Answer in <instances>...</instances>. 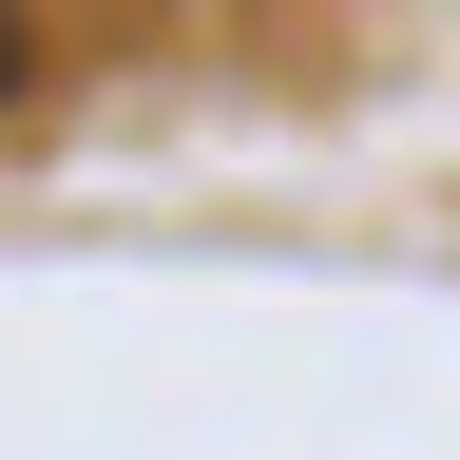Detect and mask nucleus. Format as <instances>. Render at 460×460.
<instances>
[{
	"label": "nucleus",
	"instance_id": "1",
	"mask_svg": "<svg viewBox=\"0 0 460 460\" xmlns=\"http://www.w3.org/2000/svg\"><path fill=\"white\" fill-rule=\"evenodd\" d=\"M20 77H39V39H20V20H0V96H20Z\"/></svg>",
	"mask_w": 460,
	"mask_h": 460
}]
</instances>
